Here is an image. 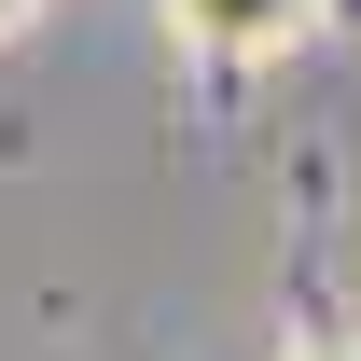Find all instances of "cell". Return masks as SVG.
<instances>
[{"label": "cell", "mask_w": 361, "mask_h": 361, "mask_svg": "<svg viewBox=\"0 0 361 361\" xmlns=\"http://www.w3.org/2000/svg\"><path fill=\"white\" fill-rule=\"evenodd\" d=\"M334 14V0H167V28L180 56H209V70H264V56H292Z\"/></svg>", "instance_id": "cell-1"}, {"label": "cell", "mask_w": 361, "mask_h": 361, "mask_svg": "<svg viewBox=\"0 0 361 361\" xmlns=\"http://www.w3.org/2000/svg\"><path fill=\"white\" fill-rule=\"evenodd\" d=\"M292 361H361V334H306V348H292Z\"/></svg>", "instance_id": "cell-2"}, {"label": "cell", "mask_w": 361, "mask_h": 361, "mask_svg": "<svg viewBox=\"0 0 361 361\" xmlns=\"http://www.w3.org/2000/svg\"><path fill=\"white\" fill-rule=\"evenodd\" d=\"M28 14H42V0H0V42H14V28H28Z\"/></svg>", "instance_id": "cell-3"}]
</instances>
